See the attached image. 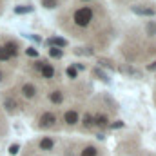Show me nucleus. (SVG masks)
<instances>
[{
	"instance_id": "nucleus-1",
	"label": "nucleus",
	"mask_w": 156,
	"mask_h": 156,
	"mask_svg": "<svg viewBox=\"0 0 156 156\" xmlns=\"http://www.w3.org/2000/svg\"><path fill=\"white\" fill-rule=\"evenodd\" d=\"M75 24L80 26V27H85L91 20H93V9L91 7H80L75 11Z\"/></svg>"
},
{
	"instance_id": "nucleus-2",
	"label": "nucleus",
	"mask_w": 156,
	"mask_h": 156,
	"mask_svg": "<svg viewBox=\"0 0 156 156\" xmlns=\"http://www.w3.org/2000/svg\"><path fill=\"white\" fill-rule=\"evenodd\" d=\"M131 11L134 15H140V16H154L156 15V11L153 7H145V5H133Z\"/></svg>"
},
{
	"instance_id": "nucleus-3",
	"label": "nucleus",
	"mask_w": 156,
	"mask_h": 156,
	"mask_svg": "<svg viewBox=\"0 0 156 156\" xmlns=\"http://www.w3.org/2000/svg\"><path fill=\"white\" fill-rule=\"evenodd\" d=\"M55 122H56V118H55L53 113H44V115L40 116V127H44V129L53 127V125H55Z\"/></svg>"
},
{
	"instance_id": "nucleus-4",
	"label": "nucleus",
	"mask_w": 156,
	"mask_h": 156,
	"mask_svg": "<svg viewBox=\"0 0 156 156\" xmlns=\"http://www.w3.org/2000/svg\"><path fill=\"white\" fill-rule=\"evenodd\" d=\"M80 116H78V111L75 109H69V111H66V115H64V122L67 123V125H76Z\"/></svg>"
},
{
	"instance_id": "nucleus-5",
	"label": "nucleus",
	"mask_w": 156,
	"mask_h": 156,
	"mask_svg": "<svg viewBox=\"0 0 156 156\" xmlns=\"http://www.w3.org/2000/svg\"><path fill=\"white\" fill-rule=\"evenodd\" d=\"M45 44H47V47H58V49H62V47H66V45H67V40L60 38V37H53V38L47 40Z\"/></svg>"
},
{
	"instance_id": "nucleus-6",
	"label": "nucleus",
	"mask_w": 156,
	"mask_h": 156,
	"mask_svg": "<svg viewBox=\"0 0 156 156\" xmlns=\"http://www.w3.org/2000/svg\"><path fill=\"white\" fill-rule=\"evenodd\" d=\"M4 47H5V51H7V55H9V58H15V56H18V45H16V42H5L4 44Z\"/></svg>"
},
{
	"instance_id": "nucleus-7",
	"label": "nucleus",
	"mask_w": 156,
	"mask_h": 156,
	"mask_svg": "<svg viewBox=\"0 0 156 156\" xmlns=\"http://www.w3.org/2000/svg\"><path fill=\"white\" fill-rule=\"evenodd\" d=\"M22 94H24L26 98H35V96H37V87H35L33 83H24V85H22Z\"/></svg>"
},
{
	"instance_id": "nucleus-8",
	"label": "nucleus",
	"mask_w": 156,
	"mask_h": 156,
	"mask_svg": "<svg viewBox=\"0 0 156 156\" xmlns=\"http://www.w3.org/2000/svg\"><path fill=\"white\" fill-rule=\"evenodd\" d=\"M118 71H120V73H125V75H131V76L142 78V73H140L138 69L131 67V66H120V67H118Z\"/></svg>"
},
{
	"instance_id": "nucleus-9",
	"label": "nucleus",
	"mask_w": 156,
	"mask_h": 156,
	"mask_svg": "<svg viewBox=\"0 0 156 156\" xmlns=\"http://www.w3.org/2000/svg\"><path fill=\"white\" fill-rule=\"evenodd\" d=\"M93 125H96V127H100V129H105V127H109V118L105 116V115H96Z\"/></svg>"
},
{
	"instance_id": "nucleus-10",
	"label": "nucleus",
	"mask_w": 156,
	"mask_h": 156,
	"mask_svg": "<svg viewBox=\"0 0 156 156\" xmlns=\"http://www.w3.org/2000/svg\"><path fill=\"white\" fill-rule=\"evenodd\" d=\"M40 73H42V76L44 78H53L55 76V67H53L51 64H45V66L40 69Z\"/></svg>"
},
{
	"instance_id": "nucleus-11",
	"label": "nucleus",
	"mask_w": 156,
	"mask_h": 156,
	"mask_svg": "<svg viewBox=\"0 0 156 156\" xmlns=\"http://www.w3.org/2000/svg\"><path fill=\"white\" fill-rule=\"evenodd\" d=\"M49 100L53 104H62L64 102V93L62 91H53V93H49Z\"/></svg>"
},
{
	"instance_id": "nucleus-12",
	"label": "nucleus",
	"mask_w": 156,
	"mask_h": 156,
	"mask_svg": "<svg viewBox=\"0 0 156 156\" xmlns=\"http://www.w3.org/2000/svg\"><path fill=\"white\" fill-rule=\"evenodd\" d=\"M93 123H94V116H93L91 113L83 115V118H82V127H83V129H89V127H93Z\"/></svg>"
},
{
	"instance_id": "nucleus-13",
	"label": "nucleus",
	"mask_w": 156,
	"mask_h": 156,
	"mask_svg": "<svg viewBox=\"0 0 156 156\" xmlns=\"http://www.w3.org/2000/svg\"><path fill=\"white\" fill-rule=\"evenodd\" d=\"M15 13H16V15H27V13H33V5H16V7H15Z\"/></svg>"
},
{
	"instance_id": "nucleus-14",
	"label": "nucleus",
	"mask_w": 156,
	"mask_h": 156,
	"mask_svg": "<svg viewBox=\"0 0 156 156\" xmlns=\"http://www.w3.org/2000/svg\"><path fill=\"white\" fill-rule=\"evenodd\" d=\"M47 53H49V56H53V58H62V56H64V49H58V47H49Z\"/></svg>"
},
{
	"instance_id": "nucleus-15",
	"label": "nucleus",
	"mask_w": 156,
	"mask_h": 156,
	"mask_svg": "<svg viewBox=\"0 0 156 156\" xmlns=\"http://www.w3.org/2000/svg\"><path fill=\"white\" fill-rule=\"evenodd\" d=\"M40 149L51 151V149H53V140H51V138H42V140H40Z\"/></svg>"
},
{
	"instance_id": "nucleus-16",
	"label": "nucleus",
	"mask_w": 156,
	"mask_h": 156,
	"mask_svg": "<svg viewBox=\"0 0 156 156\" xmlns=\"http://www.w3.org/2000/svg\"><path fill=\"white\" fill-rule=\"evenodd\" d=\"M96 154H98V149L93 147V145H87V147L80 153V156H96Z\"/></svg>"
},
{
	"instance_id": "nucleus-17",
	"label": "nucleus",
	"mask_w": 156,
	"mask_h": 156,
	"mask_svg": "<svg viewBox=\"0 0 156 156\" xmlns=\"http://www.w3.org/2000/svg\"><path fill=\"white\" fill-rule=\"evenodd\" d=\"M93 75H96L102 82H111V78L107 76V73H104V71H102V69H98V67H94V69H93Z\"/></svg>"
},
{
	"instance_id": "nucleus-18",
	"label": "nucleus",
	"mask_w": 156,
	"mask_h": 156,
	"mask_svg": "<svg viewBox=\"0 0 156 156\" xmlns=\"http://www.w3.org/2000/svg\"><path fill=\"white\" fill-rule=\"evenodd\" d=\"M75 55H83V56H91V55H93V49H91V47H76V49H75Z\"/></svg>"
},
{
	"instance_id": "nucleus-19",
	"label": "nucleus",
	"mask_w": 156,
	"mask_h": 156,
	"mask_svg": "<svg viewBox=\"0 0 156 156\" xmlns=\"http://www.w3.org/2000/svg\"><path fill=\"white\" fill-rule=\"evenodd\" d=\"M4 105L7 107V111H15V107H16V102L13 100V98H4Z\"/></svg>"
},
{
	"instance_id": "nucleus-20",
	"label": "nucleus",
	"mask_w": 156,
	"mask_h": 156,
	"mask_svg": "<svg viewBox=\"0 0 156 156\" xmlns=\"http://www.w3.org/2000/svg\"><path fill=\"white\" fill-rule=\"evenodd\" d=\"M56 4H58L56 0H42V5H44L45 9H55Z\"/></svg>"
},
{
	"instance_id": "nucleus-21",
	"label": "nucleus",
	"mask_w": 156,
	"mask_h": 156,
	"mask_svg": "<svg viewBox=\"0 0 156 156\" xmlns=\"http://www.w3.org/2000/svg\"><path fill=\"white\" fill-rule=\"evenodd\" d=\"M145 29H147V33H149L151 37H154L156 35V22H149V24L145 26Z\"/></svg>"
},
{
	"instance_id": "nucleus-22",
	"label": "nucleus",
	"mask_w": 156,
	"mask_h": 156,
	"mask_svg": "<svg viewBox=\"0 0 156 156\" xmlns=\"http://www.w3.org/2000/svg\"><path fill=\"white\" fill-rule=\"evenodd\" d=\"M7 60H9V55H7L5 47H4V45H0V62H7Z\"/></svg>"
},
{
	"instance_id": "nucleus-23",
	"label": "nucleus",
	"mask_w": 156,
	"mask_h": 156,
	"mask_svg": "<svg viewBox=\"0 0 156 156\" xmlns=\"http://www.w3.org/2000/svg\"><path fill=\"white\" fill-rule=\"evenodd\" d=\"M98 64H100L102 67H107V69H115V66H113L109 60H104V58H100V60H98Z\"/></svg>"
},
{
	"instance_id": "nucleus-24",
	"label": "nucleus",
	"mask_w": 156,
	"mask_h": 156,
	"mask_svg": "<svg viewBox=\"0 0 156 156\" xmlns=\"http://www.w3.org/2000/svg\"><path fill=\"white\" fill-rule=\"evenodd\" d=\"M26 55H27V56H35V58H37V56H38V51H37L35 47H27V49H26Z\"/></svg>"
},
{
	"instance_id": "nucleus-25",
	"label": "nucleus",
	"mask_w": 156,
	"mask_h": 156,
	"mask_svg": "<svg viewBox=\"0 0 156 156\" xmlns=\"http://www.w3.org/2000/svg\"><path fill=\"white\" fill-rule=\"evenodd\" d=\"M67 76L69 78H76L78 76V71L75 67H67Z\"/></svg>"
},
{
	"instance_id": "nucleus-26",
	"label": "nucleus",
	"mask_w": 156,
	"mask_h": 156,
	"mask_svg": "<svg viewBox=\"0 0 156 156\" xmlns=\"http://www.w3.org/2000/svg\"><path fill=\"white\" fill-rule=\"evenodd\" d=\"M109 127H111V129H120V127H123V122H122V120H116V122L109 123Z\"/></svg>"
},
{
	"instance_id": "nucleus-27",
	"label": "nucleus",
	"mask_w": 156,
	"mask_h": 156,
	"mask_svg": "<svg viewBox=\"0 0 156 156\" xmlns=\"http://www.w3.org/2000/svg\"><path fill=\"white\" fill-rule=\"evenodd\" d=\"M18 151H20V145H18V144H13V145L9 147V153H11V154H16Z\"/></svg>"
},
{
	"instance_id": "nucleus-28",
	"label": "nucleus",
	"mask_w": 156,
	"mask_h": 156,
	"mask_svg": "<svg viewBox=\"0 0 156 156\" xmlns=\"http://www.w3.org/2000/svg\"><path fill=\"white\" fill-rule=\"evenodd\" d=\"M44 66H45V62H42V60H37V62L33 64V69H37V71H40V69H42Z\"/></svg>"
},
{
	"instance_id": "nucleus-29",
	"label": "nucleus",
	"mask_w": 156,
	"mask_h": 156,
	"mask_svg": "<svg viewBox=\"0 0 156 156\" xmlns=\"http://www.w3.org/2000/svg\"><path fill=\"white\" fill-rule=\"evenodd\" d=\"M26 38L33 40L35 44H40V42H42V38H40V37H37V35H26Z\"/></svg>"
},
{
	"instance_id": "nucleus-30",
	"label": "nucleus",
	"mask_w": 156,
	"mask_h": 156,
	"mask_svg": "<svg viewBox=\"0 0 156 156\" xmlns=\"http://www.w3.org/2000/svg\"><path fill=\"white\" fill-rule=\"evenodd\" d=\"M147 69H149V71H154V69H156V62L149 64V66H147Z\"/></svg>"
},
{
	"instance_id": "nucleus-31",
	"label": "nucleus",
	"mask_w": 156,
	"mask_h": 156,
	"mask_svg": "<svg viewBox=\"0 0 156 156\" xmlns=\"http://www.w3.org/2000/svg\"><path fill=\"white\" fill-rule=\"evenodd\" d=\"M83 2H87V0H83Z\"/></svg>"
}]
</instances>
